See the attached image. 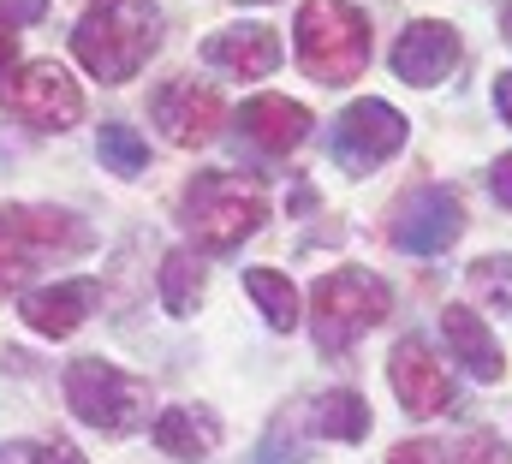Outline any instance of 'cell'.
Returning a JSON list of instances; mask_svg holds the SVG:
<instances>
[{"label": "cell", "mask_w": 512, "mask_h": 464, "mask_svg": "<svg viewBox=\"0 0 512 464\" xmlns=\"http://www.w3.org/2000/svg\"><path fill=\"white\" fill-rule=\"evenodd\" d=\"M251 464H298V453H292V429H286V417H280V423H268V435L256 441Z\"/></svg>", "instance_id": "obj_24"}, {"label": "cell", "mask_w": 512, "mask_h": 464, "mask_svg": "<svg viewBox=\"0 0 512 464\" xmlns=\"http://www.w3.org/2000/svg\"><path fill=\"white\" fill-rule=\"evenodd\" d=\"M149 435H155V447H161L167 459H179V464H203L215 447H221V423H215L209 411H197V405L161 411Z\"/></svg>", "instance_id": "obj_17"}, {"label": "cell", "mask_w": 512, "mask_h": 464, "mask_svg": "<svg viewBox=\"0 0 512 464\" xmlns=\"http://www.w3.org/2000/svg\"><path fill=\"white\" fill-rule=\"evenodd\" d=\"M149 114H155L161 131H167V143H179V149H203V143H215V131H221V119H227V102H221L215 84L173 78V84L155 90Z\"/></svg>", "instance_id": "obj_9"}, {"label": "cell", "mask_w": 512, "mask_h": 464, "mask_svg": "<svg viewBox=\"0 0 512 464\" xmlns=\"http://www.w3.org/2000/svg\"><path fill=\"white\" fill-rule=\"evenodd\" d=\"M489 191L501 197V209H512V149L507 155H495V167H489Z\"/></svg>", "instance_id": "obj_27"}, {"label": "cell", "mask_w": 512, "mask_h": 464, "mask_svg": "<svg viewBox=\"0 0 512 464\" xmlns=\"http://www.w3.org/2000/svg\"><path fill=\"white\" fill-rule=\"evenodd\" d=\"M18 60V30H0V72H12Z\"/></svg>", "instance_id": "obj_31"}, {"label": "cell", "mask_w": 512, "mask_h": 464, "mask_svg": "<svg viewBox=\"0 0 512 464\" xmlns=\"http://www.w3.org/2000/svg\"><path fill=\"white\" fill-rule=\"evenodd\" d=\"M155 48H161V12L155 6H90L72 30L78 66L102 84H131Z\"/></svg>", "instance_id": "obj_2"}, {"label": "cell", "mask_w": 512, "mask_h": 464, "mask_svg": "<svg viewBox=\"0 0 512 464\" xmlns=\"http://www.w3.org/2000/svg\"><path fill=\"white\" fill-rule=\"evenodd\" d=\"M387 464H447V453H441L435 441H399V447L387 453Z\"/></svg>", "instance_id": "obj_26"}, {"label": "cell", "mask_w": 512, "mask_h": 464, "mask_svg": "<svg viewBox=\"0 0 512 464\" xmlns=\"http://www.w3.org/2000/svg\"><path fill=\"white\" fill-rule=\"evenodd\" d=\"M239 137L256 155H292L310 137V108L292 102V96H251L239 108Z\"/></svg>", "instance_id": "obj_14"}, {"label": "cell", "mask_w": 512, "mask_h": 464, "mask_svg": "<svg viewBox=\"0 0 512 464\" xmlns=\"http://www.w3.org/2000/svg\"><path fill=\"white\" fill-rule=\"evenodd\" d=\"M459 464H512V453L501 447L495 429H471V435L459 441Z\"/></svg>", "instance_id": "obj_23"}, {"label": "cell", "mask_w": 512, "mask_h": 464, "mask_svg": "<svg viewBox=\"0 0 512 464\" xmlns=\"http://www.w3.org/2000/svg\"><path fill=\"white\" fill-rule=\"evenodd\" d=\"M203 60L233 72V78H268L280 66V36L268 24H239V30H221L203 42Z\"/></svg>", "instance_id": "obj_15"}, {"label": "cell", "mask_w": 512, "mask_h": 464, "mask_svg": "<svg viewBox=\"0 0 512 464\" xmlns=\"http://www.w3.org/2000/svg\"><path fill=\"white\" fill-rule=\"evenodd\" d=\"M66 405L78 423H90L102 435H126L149 417V381H137L102 357H78L66 369Z\"/></svg>", "instance_id": "obj_6"}, {"label": "cell", "mask_w": 512, "mask_h": 464, "mask_svg": "<svg viewBox=\"0 0 512 464\" xmlns=\"http://www.w3.org/2000/svg\"><path fill=\"white\" fill-rule=\"evenodd\" d=\"M298 60L316 84H352L370 66V18L352 0L298 6Z\"/></svg>", "instance_id": "obj_4"}, {"label": "cell", "mask_w": 512, "mask_h": 464, "mask_svg": "<svg viewBox=\"0 0 512 464\" xmlns=\"http://www.w3.org/2000/svg\"><path fill=\"white\" fill-rule=\"evenodd\" d=\"M501 36H507V42H512V0H507V6H501Z\"/></svg>", "instance_id": "obj_32"}, {"label": "cell", "mask_w": 512, "mask_h": 464, "mask_svg": "<svg viewBox=\"0 0 512 464\" xmlns=\"http://www.w3.org/2000/svg\"><path fill=\"white\" fill-rule=\"evenodd\" d=\"M495 108H501V119L512 125V72H501V78H495Z\"/></svg>", "instance_id": "obj_30"}, {"label": "cell", "mask_w": 512, "mask_h": 464, "mask_svg": "<svg viewBox=\"0 0 512 464\" xmlns=\"http://www.w3.org/2000/svg\"><path fill=\"white\" fill-rule=\"evenodd\" d=\"M387 375H393V393L411 417H447L453 411V375L435 363V346L423 334H405L393 357H387Z\"/></svg>", "instance_id": "obj_11"}, {"label": "cell", "mask_w": 512, "mask_h": 464, "mask_svg": "<svg viewBox=\"0 0 512 464\" xmlns=\"http://www.w3.org/2000/svg\"><path fill=\"white\" fill-rule=\"evenodd\" d=\"M459 232H465V203H459V191H453V185H417L411 197H399L387 238H393L399 250H411V256H435V250H447Z\"/></svg>", "instance_id": "obj_8"}, {"label": "cell", "mask_w": 512, "mask_h": 464, "mask_svg": "<svg viewBox=\"0 0 512 464\" xmlns=\"http://www.w3.org/2000/svg\"><path fill=\"white\" fill-rule=\"evenodd\" d=\"M96 155H102L114 173H126V179H131V173H143V161H149V143H143L131 125H120V119H114V125H102V137H96Z\"/></svg>", "instance_id": "obj_22"}, {"label": "cell", "mask_w": 512, "mask_h": 464, "mask_svg": "<svg viewBox=\"0 0 512 464\" xmlns=\"http://www.w3.org/2000/svg\"><path fill=\"white\" fill-rule=\"evenodd\" d=\"M96 232L84 215L54 203H0V292H18L42 262L84 256Z\"/></svg>", "instance_id": "obj_1"}, {"label": "cell", "mask_w": 512, "mask_h": 464, "mask_svg": "<svg viewBox=\"0 0 512 464\" xmlns=\"http://www.w3.org/2000/svg\"><path fill=\"white\" fill-rule=\"evenodd\" d=\"M48 18V0H0V30H30Z\"/></svg>", "instance_id": "obj_25"}, {"label": "cell", "mask_w": 512, "mask_h": 464, "mask_svg": "<svg viewBox=\"0 0 512 464\" xmlns=\"http://www.w3.org/2000/svg\"><path fill=\"white\" fill-rule=\"evenodd\" d=\"M0 108L24 119L30 131H72L84 119V90L66 78V66L30 60V66L0 72Z\"/></svg>", "instance_id": "obj_7"}, {"label": "cell", "mask_w": 512, "mask_h": 464, "mask_svg": "<svg viewBox=\"0 0 512 464\" xmlns=\"http://www.w3.org/2000/svg\"><path fill=\"white\" fill-rule=\"evenodd\" d=\"M316 435H328V441H364L370 435V405H364V393H352V387H328L322 399H316Z\"/></svg>", "instance_id": "obj_19"}, {"label": "cell", "mask_w": 512, "mask_h": 464, "mask_svg": "<svg viewBox=\"0 0 512 464\" xmlns=\"http://www.w3.org/2000/svg\"><path fill=\"white\" fill-rule=\"evenodd\" d=\"M441 334H447V346L459 351V363H465L477 381H501V375H507V357H501L495 334L483 328V316H477L471 304H447V310H441Z\"/></svg>", "instance_id": "obj_16"}, {"label": "cell", "mask_w": 512, "mask_h": 464, "mask_svg": "<svg viewBox=\"0 0 512 464\" xmlns=\"http://www.w3.org/2000/svg\"><path fill=\"white\" fill-rule=\"evenodd\" d=\"M102 304V280H54V286H36L18 298V316L30 322V334L42 340H72Z\"/></svg>", "instance_id": "obj_12"}, {"label": "cell", "mask_w": 512, "mask_h": 464, "mask_svg": "<svg viewBox=\"0 0 512 464\" xmlns=\"http://www.w3.org/2000/svg\"><path fill=\"white\" fill-rule=\"evenodd\" d=\"M0 464H42V447H30V441H6V447H0Z\"/></svg>", "instance_id": "obj_29"}, {"label": "cell", "mask_w": 512, "mask_h": 464, "mask_svg": "<svg viewBox=\"0 0 512 464\" xmlns=\"http://www.w3.org/2000/svg\"><path fill=\"white\" fill-rule=\"evenodd\" d=\"M453 66H459V30H453L447 18H417V24L399 30V42H393V72H399L405 84L429 90V84L453 78Z\"/></svg>", "instance_id": "obj_13"}, {"label": "cell", "mask_w": 512, "mask_h": 464, "mask_svg": "<svg viewBox=\"0 0 512 464\" xmlns=\"http://www.w3.org/2000/svg\"><path fill=\"white\" fill-rule=\"evenodd\" d=\"M179 221L203 250H239L268 221V197L245 173H197L179 191Z\"/></svg>", "instance_id": "obj_3"}, {"label": "cell", "mask_w": 512, "mask_h": 464, "mask_svg": "<svg viewBox=\"0 0 512 464\" xmlns=\"http://www.w3.org/2000/svg\"><path fill=\"white\" fill-rule=\"evenodd\" d=\"M245 292L256 298V310L268 316L274 334H292L304 316H298V286L280 274V268H245Z\"/></svg>", "instance_id": "obj_20"}, {"label": "cell", "mask_w": 512, "mask_h": 464, "mask_svg": "<svg viewBox=\"0 0 512 464\" xmlns=\"http://www.w3.org/2000/svg\"><path fill=\"white\" fill-rule=\"evenodd\" d=\"M90 6H126V0H90Z\"/></svg>", "instance_id": "obj_33"}, {"label": "cell", "mask_w": 512, "mask_h": 464, "mask_svg": "<svg viewBox=\"0 0 512 464\" xmlns=\"http://www.w3.org/2000/svg\"><path fill=\"white\" fill-rule=\"evenodd\" d=\"M393 310V292H387L382 274L370 268H340V274H322L316 292H310V328H316V346L328 351H352L376 322Z\"/></svg>", "instance_id": "obj_5"}, {"label": "cell", "mask_w": 512, "mask_h": 464, "mask_svg": "<svg viewBox=\"0 0 512 464\" xmlns=\"http://www.w3.org/2000/svg\"><path fill=\"white\" fill-rule=\"evenodd\" d=\"M42 464H84V453L72 441H42Z\"/></svg>", "instance_id": "obj_28"}, {"label": "cell", "mask_w": 512, "mask_h": 464, "mask_svg": "<svg viewBox=\"0 0 512 464\" xmlns=\"http://www.w3.org/2000/svg\"><path fill=\"white\" fill-rule=\"evenodd\" d=\"M465 280H471V292L483 298V310L512 316V256H477Z\"/></svg>", "instance_id": "obj_21"}, {"label": "cell", "mask_w": 512, "mask_h": 464, "mask_svg": "<svg viewBox=\"0 0 512 464\" xmlns=\"http://www.w3.org/2000/svg\"><path fill=\"white\" fill-rule=\"evenodd\" d=\"M399 149H405V114L387 108V102H352L340 114V125H334V161L352 167V173L382 167Z\"/></svg>", "instance_id": "obj_10"}, {"label": "cell", "mask_w": 512, "mask_h": 464, "mask_svg": "<svg viewBox=\"0 0 512 464\" xmlns=\"http://www.w3.org/2000/svg\"><path fill=\"white\" fill-rule=\"evenodd\" d=\"M203 286H209V274H203L197 250H167V256H161V310H167V316H179V322L197 316Z\"/></svg>", "instance_id": "obj_18"}]
</instances>
